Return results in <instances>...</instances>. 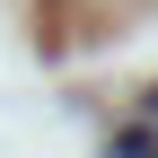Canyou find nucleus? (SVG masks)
<instances>
[{"mask_svg": "<svg viewBox=\"0 0 158 158\" xmlns=\"http://www.w3.org/2000/svg\"><path fill=\"white\" fill-rule=\"evenodd\" d=\"M114 158H158V132H123V141H114Z\"/></svg>", "mask_w": 158, "mask_h": 158, "instance_id": "f257e3e1", "label": "nucleus"}, {"mask_svg": "<svg viewBox=\"0 0 158 158\" xmlns=\"http://www.w3.org/2000/svg\"><path fill=\"white\" fill-rule=\"evenodd\" d=\"M149 114H158V88H149Z\"/></svg>", "mask_w": 158, "mask_h": 158, "instance_id": "f03ea898", "label": "nucleus"}]
</instances>
